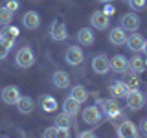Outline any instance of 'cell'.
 <instances>
[{"instance_id":"obj_18","label":"cell","mask_w":147,"mask_h":138,"mask_svg":"<svg viewBox=\"0 0 147 138\" xmlns=\"http://www.w3.org/2000/svg\"><path fill=\"white\" fill-rule=\"evenodd\" d=\"M109 90H110V94H112V98H116V99L127 98V94H129V89L123 81H114L112 85L109 87Z\"/></svg>"},{"instance_id":"obj_24","label":"cell","mask_w":147,"mask_h":138,"mask_svg":"<svg viewBox=\"0 0 147 138\" xmlns=\"http://www.w3.org/2000/svg\"><path fill=\"white\" fill-rule=\"evenodd\" d=\"M70 96L74 99H77L79 103H85L88 99V92H86V89L83 85H74V89L70 90Z\"/></svg>"},{"instance_id":"obj_14","label":"cell","mask_w":147,"mask_h":138,"mask_svg":"<svg viewBox=\"0 0 147 138\" xmlns=\"http://www.w3.org/2000/svg\"><path fill=\"white\" fill-rule=\"evenodd\" d=\"M109 41H110V44H114V46H121V44H125L127 43V31L123 30L121 26H116V28H112V30L109 31Z\"/></svg>"},{"instance_id":"obj_28","label":"cell","mask_w":147,"mask_h":138,"mask_svg":"<svg viewBox=\"0 0 147 138\" xmlns=\"http://www.w3.org/2000/svg\"><path fill=\"white\" fill-rule=\"evenodd\" d=\"M11 46H13L11 43H7V41L0 39V61L7 57V53H9V50H11Z\"/></svg>"},{"instance_id":"obj_15","label":"cell","mask_w":147,"mask_h":138,"mask_svg":"<svg viewBox=\"0 0 147 138\" xmlns=\"http://www.w3.org/2000/svg\"><path fill=\"white\" fill-rule=\"evenodd\" d=\"M110 70H114L116 74H123L129 70V59L125 55H114L110 59Z\"/></svg>"},{"instance_id":"obj_2","label":"cell","mask_w":147,"mask_h":138,"mask_svg":"<svg viewBox=\"0 0 147 138\" xmlns=\"http://www.w3.org/2000/svg\"><path fill=\"white\" fill-rule=\"evenodd\" d=\"M15 63L18 68H30L35 64V53L33 50L30 48V46H22V48H18V52L15 55Z\"/></svg>"},{"instance_id":"obj_35","label":"cell","mask_w":147,"mask_h":138,"mask_svg":"<svg viewBox=\"0 0 147 138\" xmlns=\"http://www.w3.org/2000/svg\"><path fill=\"white\" fill-rule=\"evenodd\" d=\"M140 131H142V135H145V136H147V118L142 120V123H140Z\"/></svg>"},{"instance_id":"obj_11","label":"cell","mask_w":147,"mask_h":138,"mask_svg":"<svg viewBox=\"0 0 147 138\" xmlns=\"http://www.w3.org/2000/svg\"><path fill=\"white\" fill-rule=\"evenodd\" d=\"M127 48L131 50V52H134V53H140L142 50H144V44H145V39L142 37L140 33H134L132 31L131 35H127Z\"/></svg>"},{"instance_id":"obj_23","label":"cell","mask_w":147,"mask_h":138,"mask_svg":"<svg viewBox=\"0 0 147 138\" xmlns=\"http://www.w3.org/2000/svg\"><path fill=\"white\" fill-rule=\"evenodd\" d=\"M129 70L134 74H142L145 70V59L140 55H134L132 59H129Z\"/></svg>"},{"instance_id":"obj_26","label":"cell","mask_w":147,"mask_h":138,"mask_svg":"<svg viewBox=\"0 0 147 138\" xmlns=\"http://www.w3.org/2000/svg\"><path fill=\"white\" fill-rule=\"evenodd\" d=\"M40 109H42L44 112H53V110L57 109V99H55L53 96H42V98H40Z\"/></svg>"},{"instance_id":"obj_27","label":"cell","mask_w":147,"mask_h":138,"mask_svg":"<svg viewBox=\"0 0 147 138\" xmlns=\"http://www.w3.org/2000/svg\"><path fill=\"white\" fill-rule=\"evenodd\" d=\"M13 15H15V13H11L6 6H2L0 7V26H9L11 20H13Z\"/></svg>"},{"instance_id":"obj_19","label":"cell","mask_w":147,"mask_h":138,"mask_svg":"<svg viewBox=\"0 0 147 138\" xmlns=\"http://www.w3.org/2000/svg\"><path fill=\"white\" fill-rule=\"evenodd\" d=\"M79 110H81V103H79L77 99H74L72 96H68V98L64 99V103H63V112H66L68 116L74 118L77 112H79Z\"/></svg>"},{"instance_id":"obj_41","label":"cell","mask_w":147,"mask_h":138,"mask_svg":"<svg viewBox=\"0 0 147 138\" xmlns=\"http://www.w3.org/2000/svg\"><path fill=\"white\" fill-rule=\"evenodd\" d=\"M145 66H147V63H145Z\"/></svg>"},{"instance_id":"obj_1","label":"cell","mask_w":147,"mask_h":138,"mask_svg":"<svg viewBox=\"0 0 147 138\" xmlns=\"http://www.w3.org/2000/svg\"><path fill=\"white\" fill-rule=\"evenodd\" d=\"M98 107L103 109V112L107 114L110 120L123 118V112H121V109H119V103H118L116 98H112V99H99L98 101Z\"/></svg>"},{"instance_id":"obj_3","label":"cell","mask_w":147,"mask_h":138,"mask_svg":"<svg viewBox=\"0 0 147 138\" xmlns=\"http://www.w3.org/2000/svg\"><path fill=\"white\" fill-rule=\"evenodd\" d=\"M125 99H127V107L131 110H140L147 103V96L140 90H129Z\"/></svg>"},{"instance_id":"obj_5","label":"cell","mask_w":147,"mask_h":138,"mask_svg":"<svg viewBox=\"0 0 147 138\" xmlns=\"http://www.w3.org/2000/svg\"><path fill=\"white\" fill-rule=\"evenodd\" d=\"M92 70H94L96 74H99V76L107 74L110 70V59L105 53L94 55V57H92Z\"/></svg>"},{"instance_id":"obj_17","label":"cell","mask_w":147,"mask_h":138,"mask_svg":"<svg viewBox=\"0 0 147 138\" xmlns=\"http://www.w3.org/2000/svg\"><path fill=\"white\" fill-rule=\"evenodd\" d=\"M17 109L20 114H30L35 109V101L31 96H20V99L17 101Z\"/></svg>"},{"instance_id":"obj_30","label":"cell","mask_w":147,"mask_h":138,"mask_svg":"<svg viewBox=\"0 0 147 138\" xmlns=\"http://www.w3.org/2000/svg\"><path fill=\"white\" fill-rule=\"evenodd\" d=\"M44 138H57V127L52 125V127L44 129Z\"/></svg>"},{"instance_id":"obj_21","label":"cell","mask_w":147,"mask_h":138,"mask_svg":"<svg viewBox=\"0 0 147 138\" xmlns=\"http://www.w3.org/2000/svg\"><path fill=\"white\" fill-rule=\"evenodd\" d=\"M121 81L127 85L129 90H138V87H140V77H138V74L131 72V70L123 72V79Z\"/></svg>"},{"instance_id":"obj_32","label":"cell","mask_w":147,"mask_h":138,"mask_svg":"<svg viewBox=\"0 0 147 138\" xmlns=\"http://www.w3.org/2000/svg\"><path fill=\"white\" fill-rule=\"evenodd\" d=\"M57 138H72L70 129H57Z\"/></svg>"},{"instance_id":"obj_7","label":"cell","mask_w":147,"mask_h":138,"mask_svg":"<svg viewBox=\"0 0 147 138\" xmlns=\"http://www.w3.org/2000/svg\"><path fill=\"white\" fill-rule=\"evenodd\" d=\"M90 24H92V28H96V30H101V31H103V30H107V28L110 26V17L105 15L101 9H98V11L92 13Z\"/></svg>"},{"instance_id":"obj_37","label":"cell","mask_w":147,"mask_h":138,"mask_svg":"<svg viewBox=\"0 0 147 138\" xmlns=\"http://www.w3.org/2000/svg\"><path fill=\"white\" fill-rule=\"evenodd\" d=\"M142 52H144V53L147 55V41H145V44H144V50H142Z\"/></svg>"},{"instance_id":"obj_8","label":"cell","mask_w":147,"mask_h":138,"mask_svg":"<svg viewBox=\"0 0 147 138\" xmlns=\"http://www.w3.org/2000/svg\"><path fill=\"white\" fill-rule=\"evenodd\" d=\"M50 37H52L53 41H57V43H61V41H66V39H68V31H66V26H64V22H61V20H53L52 26H50Z\"/></svg>"},{"instance_id":"obj_16","label":"cell","mask_w":147,"mask_h":138,"mask_svg":"<svg viewBox=\"0 0 147 138\" xmlns=\"http://www.w3.org/2000/svg\"><path fill=\"white\" fill-rule=\"evenodd\" d=\"M52 85L55 89H66L70 85V76H68L64 70H57L52 74Z\"/></svg>"},{"instance_id":"obj_4","label":"cell","mask_w":147,"mask_h":138,"mask_svg":"<svg viewBox=\"0 0 147 138\" xmlns=\"http://www.w3.org/2000/svg\"><path fill=\"white\" fill-rule=\"evenodd\" d=\"M20 90H18V87L15 85H7L4 87L2 92H0V98H2V101L6 105H17V101L20 99Z\"/></svg>"},{"instance_id":"obj_20","label":"cell","mask_w":147,"mask_h":138,"mask_svg":"<svg viewBox=\"0 0 147 138\" xmlns=\"http://www.w3.org/2000/svg\"><path fill=\"white\" fill-rule=\"evenodd\" d=\"M77 41H79V44L83 46H92L94 44V41H96V35H94V31L88 30V28H81L79 30V33H77Z\"/></svg>"},{"instance_id":"obj_34","label":"cell","mask_w":147,"mask_h":138,"mask_svg":"<svg viewBox=\"0 0 147 138\" xmlns=\"http://www.w3.org/2000/svg\"><path fill=\"white\" fill-rule=\"evenodd\" d=\"M79 138H98V136H96V133H92V131H83L79 135Z\"/></svg>"},{"instance_id":"obj_29","label":"cell","mask_w":147,"mask_h":138,"mask_svg":"<svg viewBox=\"0 0 147 138\" xmlns=\"http://www.w3.org/2000/svg\"><path fill=\"white\" fill-rule=\"evenodd\" d=\"M127 2H129V6H131L132 9H144L147 0H127Z\"/></svg>"},{"instance_id":"obj_25","label":"cell","mask_w":147,"mask_h":138,"mask_svg":"<svg viewBox=\"0 0 147 138\" xmlns=\"http://www.w3.org/2000/svg\"><path fill=\"white\" fill-rule=\"evenodd\" d=\"M53 125L57 129H70L72 125V116H68L66 112H61L53 118Z\"/></svg>"},{"instance_id":"obj_36","label":"cell","mask_w":147,"mask_h":138,"mask_svg":"<svg viewBox=\"0 0 147 138\" xmlns=\"http://www.w3.org/2000/svg\"><path fill=\"white\" fill-rule=\"evenodd\" d=\"M98 2H101V4H112L114 0H98Z\"/></svg>"},{"instance_id":"obj_12","label":"cell","mask_w":147,"mask_h":138,"mask_svg":"<svg viewBox=\"0 0 147 138\" xmlns=\"http://www.w3.org/2000/svg\"><path fill=\"white\" fill-rule=\"evenodd\" d=\"M119 26L125 31H134L140 28V17L134 15V13H125L121 17V20H119Z\"/></svg>"},{"instance_id":"obj_6","label":"cell","mask_w":147,"mask_h":138,"mask_svg":"<svg viewBox=\"0 0 147 138\" xmlns=\"http://www.w3.org/2000/svg\"><path fill=\"white\" fill-rule=\"evenodd\" d=\"M64 59H66V63L70 64V66H79L83 63V59H85V55H83V50L79 46H70V48H66V52H64Z\"/></svg>"},{"instance_id":"obj_38","label":"cell","mask_w":147,"mask_h":138,"mask_svg":"<svg viewBox=\"0 0 147 138\" xmlns=\"http://www.w3.org/2000/svg\"><path fill=\"white\" fill-rule=\"evenodd\" d=\"M2 138H9V136H2Z\"/></svg>"},{"instance_id":"obj_9","label":"cell","mask_w":147,"mask_h":138,"mask_svg":"<svg viewBox=\"0 0 147 138\" xmlns=\"http://www.w3.org/2000/svg\"><path fill=\"white\" fill-rule=\"evenodd\" d=\"M101 118H103V112H101V109L98 107V105H90V107H86L85 110H83V122L88 123V125L98 123Z\"/></svg>"},{"instance_id":"obj_31","label":"cell","mask_w":147,"mask_h":138,"mask_svg":"<svg viewBox=\"0 0 147 138\" xmlns=\"http://www.w3.org/2000/svg\"><path fill=\"white\" fill-rule=\"evenodd\" d=\"M6 7L9 9L11 13H15V11H18V7H20V4L17 2V0H7L6 2Z\"/></svg>"},{"instance_id":"obj_22","label":"cell","mask_w":147,"mask_h":138,"mask_svg":"<svg viewBox=\"0 0 147 138\" xmlns=\"http://www.w3.org/2000/svg\"><path fill=\"white\" fill-rule=\"evenodd\" d=\"M18 37V28L17 26H4V30H0V39L7 41V43L15 44V39Z\"/></svg>"},{"instance_id":"obj_39","label":"cell","mask_w":147,"mask_h":138,"mask_svg":"<svg viewBox=\"0 0 147 138\" xmlns=\"http://www.w3.org/2000/svg\"><path fill=\"white\" fill-rule=\"evenodd\" d=\"M145 96H147V90H145Z\"/></svg>"},{"instance_id":"obj_33","label":"cell","mask_w":147,"mask_h":138,"mask_svg":"<svg viewBox=\"0 0 147 138\" xmlns=\"http://www.w3.org/2000/svg\"><path fill=\"white\" fill-rule=\"evenodd\" d=\"M101 11H103L105 13V15H112V13H114V6H112V4H105V7L103 9H101Z\"/></svg>"},{"instance_id":"obj_13","label":"cell","mask_w":147,"mask_h":138,"mask_svg":"<svg viewBox=\"0 0 147 138\" xmlns=\"http://www.w3.org/2000/svg\"><path fill=\"white\" fill-rule=\"evenodd\" d=\"M22 26L26 30H37L40 26V15L37 11H26L22 15Z\"/></svg>"},{"instance_id":"obj_10","label":"cell","mask_w":147,"mask_h":138,"mask_svg":"<svg viewBox=\"0 0 147 138\" xmlns=\"http://www.w3.org/2000/svg\"><path fill=\"white\" fill-rule=\"evenodd\" d=\"M138 136V129L131 120H123L118 125V138H136Z\"/></svg>"},{"instance_id":"obj_40","label":"cell","mask_w":147,"mask_h":138,"mask_svg":"<svg viewBox=\"0 0 147 138\" xmlns=\"http://www.w3.org/2000/svg\"><path fill=\"white\" fill-rule=\"evenodd\" d=\"M33 2H37V0H33Z\"/></svg>"}]
</instances>
